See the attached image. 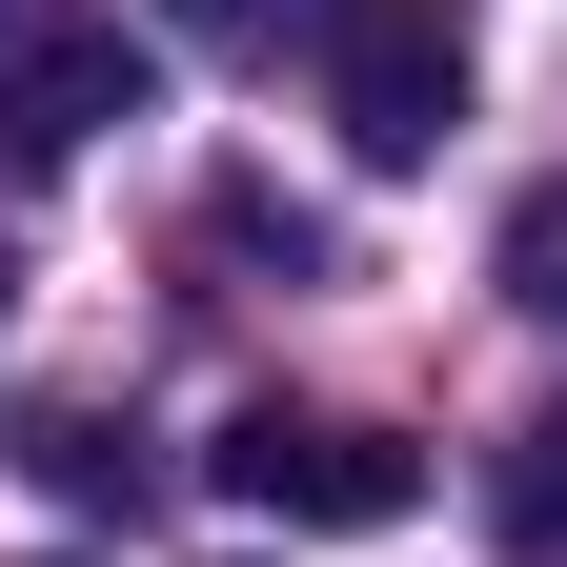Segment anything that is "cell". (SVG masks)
Listing matches in <instances>:
<instances>
[{
    "label": "cell",
    "instance_id": "8992f818",
    "mask_svg": "<svg viewBox=\"0 0 567 567\" xmlns=\"http://www.w3.org/2000/svg\"><path fill=\"white\" fill-rule=\"evenodd\" d=\"M507 284H527V305L567 324V183H547V203H507Z\"/></svg>",
    "mask_w": 567,
    "mask_h": 567
},
{
    "label": "cell",
    "instance_id": "3957f363",
    "mask_svg": "<svg viewBox=\"0 0 567 567\" xmlns=\"http://www.w3.org/2000/svg\"><path fill=\"white\" fill-rule=\"evenodd\" d=\"M102 122H142V41L102 0H0V163H82Z\"/></svg>",
    "mask_w": 567,
    "mask_h": 567
},
{
    "label": "cell",
    "instance_id": "5b68a950",
    "mask_svg": "<svg viewBox=\"0 0 567 567\" xmlns=\"http://www.w3.org/2000/svg\"><path fill=\"white\" fill-rule=\"evenodd\" d=\"M507 567H567V425L507 466Z\"/></svg>",
    "mask_w": 567,
    "mask_h": 567
},
{
    "label": "cell",
    "instance_id": "6da1fadb",
    "mask_svg": "<svg viewBox=\"0 0 567 567\" xmlns=\"http://www.w3.org/2000/svg\"><path fill=\"white\" fill-rule=\"evenodd\" d=\"M203 466H224L264 527H405V507H425V446L365 425V405H244Z\"/></svg>",
    "mask_w": 567,
    "mask_h": 567
},
{
    "label": "cell",
    "instance_id": "7a4b0ae2",
    "mask_svg": "<svg viewBox=\"0 0 567 567\" xmlns=\"http://www.w3.org/2000/svg\"><path fill=\"white\" fill-rule=\"evenodd\" d=\"M324 122H344V163H446L466 21L446 0H324Z\"/></svg>",
    "mask_w": 567,
    "mask_h": 567
},
{
    "label": "cell",
    "instance_id": "52a82bcc",
    "mask_svg": "<svg viewBox=\"0 0 567 567\" xmlns=\"http://www.w3.org/2000/svg\"><path fill=\"white\" fill-rule=\"evenodd\" d=\"M163 21H183V41H264L284 0H163Z\"/></svg>",
    "mask_w": 567,
    "mask_h": 567
},
{
    "label": "cell",
    "instance_id": "277c9868",
    "mask_svg": "<svg viewBox=\"0 0 567 567\" xmlns=\"http://www.w3.org/2000/svg\"><path fill=\"white\" fill-rule=\"evenodd\" d=\"M21 446H41V486H61V507H142V446H122V425H82V405H61V425H21Z\"/></svg>",
    "mask_w": 567,
    "mask_h": 567
}]
</instances>
